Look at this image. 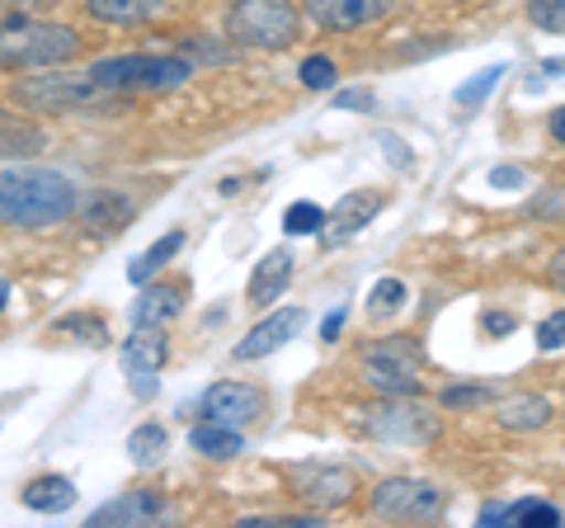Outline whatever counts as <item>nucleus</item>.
<instances>
[{
  "label": "nucleus",
  "mask_w": 565,
  "mask_h": 528,
  "mask_svg": "<svg viewBox=\"0 0 565 528\" xmlns=\"http://www.w3.org/2000/svg\"><path fill=\"white\" fill-rule=\"evenodd\" d=\"M81 208V189L62 170L24 166L0 175V222L6 226H57Z\"/></svg>",
  "instance_id": "nucleus-1"
},
{
  "label": "nucleus",
  "mask_w": 565,
  "mask_h": 528,
  "mask_svg": "<svg viewBox=\"0 0 565 528\" xmlns=\"http://www.w3.org/2000/svg\"><path fill=\"white\" fill-rule=\"evenodd\" d=\"M81 52V33L66 24H39L20 14L10 0H0V66L10 72H39V66H62Z\"/></svg>",
  "instance_id": "nucleus-2"
},
{
  "label": "nucleus",
  "mask_w": 565,
  "mask_h": 528,
  "mask_svg": "<svg viewBox=\"0 0 565 528\" xmlns=\"http://www.w3.org/2000/svg\"><path fill=\"white\" fill-rule=\"evenodd\" d=\"M226 39L255 52H282L302 39V10L292 0H232Z\"/></svg>",
  "instance_id": "nucleus-3"
},
{
  "label": "nucleus",
  "mask_w": 565,
  "mask_h": 528,
  "mask_svg": "<svg viewBox=\"0 0 565 528\" xmlns=\"http://www.w3.org/2000/svg\"><path fill=\"white\" fill-rule=\"evenodd\" d=\"M14 99L33 114H76L95 109V104H114V95L99 91L90 72H52V66H39L33 76L14 81Z\"/></svg>",
  "instance_id": "nucleus-4"
},
{
  "label": "nucleus",
  "mask_w": 565,
  "mask_h": 528,
  "mask_svg": "<svg viewBox=\"0 0 565 528\" xmlns=\"http://www.w3.org/2000/svg\"><path fill=\"white\" fill-rule=\"evenodd\" d=\"M193 66L184 57H161V52H128V57H104L90 66V81L109 95L128 91H174L189 81Z\"/></svg>",
  "instance_id": "nucleus-5"
},
{
  "label": "nucleus",
  "mask_w": 565,
  "mask_h": 528,
  "mask_svg": "<svg viewBox=\"0 0 565 528\" xmlns=\"http://www.w3.org/2000/svg\"><path fill=\"white\" fill-rule=\"evenodd\" d=\"M424 349L411 336H386L363 349V378L382 397H424Z\"/></svg>",
  "instance_id": "nucleus-6"
},
{
  "label": "nucleus",
  "mask_w": 565,
  "mask_h": 528,
  "mask_svg": "<svg viewBox=\"0 0 565 528\" xmlns=\"http://www.w3.org/2000/svg\"><path fill=\"white\" fill-rule=\"evenodd\" d=\"M363 430H367V439H377V444L424 448L438 439V415L429 406H415L411 397H392V401H382L377 411H367Z\"/></svg>",
  "instance_id": "nucleus-7"
},
{
  "label": "nucleus",
  "mask_w": 565,
  "mask_h": 528,
  "mask_svg": "<svg viewBox=\"0 0 565 528\" xmlns=\"http://www.w3.org/2000/svg\"><path fill=\"white\" fill-rule=\"evenodd\" d=\"M373 515L386 524H424L444 515V490L419 477H392L373 490Z\"/></svg>",
  "instance_id": "nucleus-8"
},
{
  "label": "nucleus",
  "mask_w": 565,
  "mask_h": 528,
  "mask_svg": "<svg viewBox=\"0 0 565 528\" xmlns=\"http://www.w3.org/2000/svg\"><path fill=\"white\" fill-rule=\"evenodd\" d=\"M166 359H170V340L161 336V326H137L132 340L122 345V373H128V387L141 401L156 397Z\"/></svg>",
  "instance_id": "nucleus-9"
},
{
  "label": "nucleus",
  "mask_w": 565,
  "mask_h": 528,
  "mask_svg": "<svg viewBox=\"0 0 565 528\" xmlns=\"http://www.w3.org/2000/svg\"><path fill=\"white\" fill-rule=\"evenodd\" d=\"M199 415L212 420V425H255L264 415V392L250 382H212L207 392L199 397Z\"/></svg>",
  "instance_id": "nucleus-10"
},
{
  "label": "nucleus",
  "mask_w": 565,
  "mask_h": 528,
  "mask_svg": "<svg viewBox=\"0 0 565 528\" xmlns=\"http://www.w3.org/2000/svg\"><path fill=\"white\" fill-rule=\"evenodd\" d=\"M386 208V193L382 189H359V193H344L340 203L326 213V222H321V245L326 251H334V245H344V241H353L363 232L367 222H373L377 213Z\"/></svg>",
  "instance_id": "nucleus-11"
},
{
  "label": "nucleus",
  "mask_w": 565,
  "mask_h": 528,
  "mask_svg": "<svg viewBox=\"0 0 565 528\" xmlns=\"http://www.w3.org/2000/svg\"><path fill=\"white\" fill-rule=\"evenodd\" d=\"M307 326V311L302 307H278V311H269L264 321L255 326V330H245V340H236V349H232V359L236 363H255V359H269L274 349H282L288 345L297 330Z\"/></svg>",
  "instance_id": "nucleus-12"
},
{
  "label": "nucleus",
  "mask_w": 565,
  "mask_h": 528,
  "mask_svg": "<svg viewBox=\"0 0 565 528\" xmlns=\"http://www.w3.org/2000/svg\"><path fill=\"white\" fill-rule=\"evenodd\" d=\"M307 20H316L330 33H349V29H367L386 20L396 10V0H302Z\"/></svg>",
  "instance_id": "nucleus-13"
},
{
  "label": "nucleus",
  "mask_w": 565,
  "mask_h": 528,
  "mask_svg": "<svg viewBox=\"0 0 565 528\" xmlns=\"http://www.w3.org/2000/svg\"><path fill=\"white\" fill-rule=\"evenodd\" d=\"M292 490L316 509H334L353 496V472L349 467H302V472H292Z\"/></svg>",
  "instance_id": "nucleus-14"
},
{
  "label": "nucleus",
  "mask_w": 565,
  "mask_h": 528,
  "mask_svg": "<svg viewBox=\"0 0 565 528\" xmlns=\"http://www.w3.org/2000/svg\"><path fill=\"white\" fill-rule=\"evenodd\" d=\"M166 509L170 500L166 496H156V490H132V496H118L109 505H99L90 524L95 528H118V524H161L166 519Z\"/></svg>",
  "instance_id": "nucleus-15"
},
{
  "label": "nucleus",
  "mask_w": 565,
  "mask_h": 528,
  "mask_svg": "<svg viewBox=\"0 0 565 528\" xmlns=\"http://www.w3.org/2000/svg\"><path fill=\"white\" fill-rule=\"evenodd\" d=\"M292 284V251H269L259 264H255V274H250V288H245V297H250L255 307H274L282 293H288Z\"/></svg>",
  "instance_id": "nucleus-16"
},
{
  "label": "nucleus",
  "mask_w": 565,
  "mask_h": 528,
  "mask_svg": "<svg viewBox=\"0 0 565 528\" xmlns=\"http://www.w3.org/2000/svg\"><path fill=\"white\" fill-rule=\"evenodd\" d=\"M184 293L189 284H141V297L132 307V326H170L184 311Z\"/></svg>",
  "instance_id": "nucleus-17"
},
{
  "label": "nucleus",
  "mask_w": 565,
  "mask_h": 528,
  "mask_svg": "<svg viewBox=\"0 0 565 528\" xmlns=\"http://www.w3.org/2000/svg\"><path fill=\"white\" fill-rule=\"evenodd\" d=\"M552 415H556L552 397H542V392H514L500 406V425L514 430V434H533L542 425H552Z\"/></svg>",
  "instance_id": "nucleus-18"
},
{
  "label": "nucleus",
  "mask_w": 565,
  "mask_h": 528,
  "mask_svg": "<svg viewBox=\"0 0 565 528\" xmlns=\"http://www.w3.org/2000/svg\"><path fill=\"white\" fill-rule=\"evenodd\" d=\"M47 147V133L33 118L0 109V156H39Z\"/></svg>",
  "instance_id": "nucleus-19"
},
{
  "label": "nucleus",
  "mask_w": 565,
  "mask_h": 528,
  "mask_svg": "<svg viewBox=\"0 0 565 528\" xmlns=\"http://www.w3.org/2000/svg\"><path fill=\"white\" fill-rule=\"evenodd\" d=\"M20 500L33 515H66L76 505V486H71V477H33Z\"/></svg>",
  "instance_id": "nucleus-20"
},
{
  "label": "nucleus",
  "mask_w": 565,
  "mask_h": 528,
  "mask_svg": "<svg viewBox=\"0 0 565 528\" xmlns=\"http://www.w3.org/2000/svg\"><path fill=\"white\" fill-rule=\"evenodd\" d=\"M128 222H132V199H122V193H114V189H99L95 199L85 203V226L99 232V236H114Z\"/></svg>",
  "instance_id": "nucleus-21"
},
{
  "label": "nucleus",
  "mask_w": 565,
  "mask_h": 528,
  "mask_svg": "<svg viewBox=\"0 0 565 528\" xmlns=\"http://www.w3.org/2000/svg\"><path fill=\"white\" fill-rule=\"evenodd\" d=\"M85 10L104 24H151L166 0H85Z\"/></svg>",
  "instance_id": "nucleus-22"
},
{
  "label": "nucleus",
  "mask_w": 565,
  "mask_h": 528,
  "mask_svg": "<svg viewBox=\"0 0 565 528\" xmlns=\"http://www.w3.org/2000/svg\"><path fill=\"white\" fill-rule=\"evenodd\" d=\"M47 336L66 340V345H104L109 340V326H104V316H95V311H71L47 326Z\"/></svg>",
  "instance_id": "nucleus-23"
},
{
  "label": "nucleus",
  "mask_w": 565,
  "mask_h": 528,
  "mask_svg": "<svg viewBox=\"0 0 565 528\" xmlns=\"http://www.w3.org/2000/svg\"><path fill=\"white\" fill-rule=\"evenodd\" d=\"M180 245H184V232H166L161 241L147 245V251H141V255L128 264V278H132V284H147L151 274H161L166 264H170L174 255H180Z\"/></svg>",
  "instance_id": "nucleus-24"
},
{
  "label": "nucleus",
  "mask_w": 565,
  "mask_h": 528,
  "mask_svg": "<svg viewBox=\"0 0 565 528\" xmlns=\"http://www.w3.org/2000/svg\"><path fill=\"white\" fill-rule=\"evenodd\" d=\"M189 448L203 453V457H236L245 444H241V434L232 425H212V420H203V425L189 434Z\"/></svg>",
  "instance_id": "nucleus-25"
},
{
  "label": "nucleus",
  "mask_w": 565,
  "mask_h": 528,
  "mask_svg": "<svg viewBox=\"0 0 565 528\" xmlns=\"http://www.w3.org/2000/svg\"><path fill=\"white\" fill-rule=\"evenodd\" d=\"M166 444H170V434L161 425H141V430L128 434V457L137 467H156L161 463V453H166Z\"/></svg>",
  "instance_id": "nucleus-26"
},
{
  "label": "nucleus",
  "mask_w": 565,
  "mask_h": 528,
  "mask_svg": "<svg viewBox=\"0 0 565 528\" xmlns=\"http://www.w3.org/2000/svg\"><path fill=\"white\" fill-rule=\"evenodd\" d=\"M504 524H519V528H556V524H561V509L527 496V500L504 505Z\"/></svg>",
  "instance_id": "nucleus-27"
},
{
  "label": "nucleus",
  "mask_w": 565,
  "mask_h": 528,
  "mask_svg": "<svg viewBox=\"0 0 565 528\" xmlns=\"http://www.w3.org/2000/svg\"><path fill=\"white\" fill-rule=\"evenodd\" d=\"M405 307V284L401 278H377L373 293H367V316L373 321H386V316H396Z\"/></svg>",
  "instance_id": "nucleus-28"
},
{
  "label": "nucleus",
  "mask_w": 565,
  "mask_h": 528,
  "mask_svg": "<svg viewBox=\"0 0 565 528\" xmlns=\"http://www.w3.org/2000/svg\"><path fill=\"white\" fill-rule=\"evenodd\" d=\"M500 76H504V66H486V72L481 76H476V81H467V85H457V104H462V109H481V104L490 99V91H494V85H500Z\"/></svg>",
  "instance_id": "nucleus-29"
},
{
  "label": "nucleus",
  "mask_w": 565,
  "mask_h": 528,
  "mask_svg": "<svg viewBox=\"0 0 565 528\" xmlns=\"http://www.w3.org/2000/svg\"><path fill=\"white\" fill-rule=\"evenodd\" d=\"M321 222H326L321 203H292L288 213H282V232L288 236H311V232H321Z\"/></svg>",
  "instance_id": "nucleus-30"
},
{
  "label": "nucleus",
  "mask_w": 565,
  "mask_h": 528,
  "mask_svg": "<svg viewBox=\"0 0 565 528\" xmlns=\"http://www.w3.org/2000/svg\"><path fill=\"white\" fill-rule=\"evenodd\" d=\"M527 20L546 33H565V0H527Z\"/></svg>",
  "instance_id": "nucleus-31"
},
{
  "label": "nucleus",
  "mask_w": 565,
  "mask_h": 528,
  "mask_svg": "<svg viewBox=\"0 0 565 528\" xmlns=\"http://www.w3.org/2000/svg\"><path fill=\"white\" fill-rule=\"evenodd\" d=\"M490 397H494L490 382H471V387H448V392L438 397V401H444L448 411H467V406H486Z\"/></svg>",
  "instance_id": "nucleus-32"
},
{
  "label": "nucleus",
  "mask_w": 565,
  "mask_h": 528,
  "mask_svg": "<svg viewBox=\"0 0 565 528\" xmlns=\"http://www.w3.org/2000/svg\"><path fill=\"white\" fill-rule=\"evenodd\" d=\"M334 81H340V72H334L330 57H307L302 62V85L307 91H334Z\"/></svg>",
  "instance_id": "nucleus-33"
},
{
  "label": "nucleus",
  "mask_w": 565,
  "mask_h": 528,
  "mask_svg": "<svg viewBox=\"0 0 565 528\" xmlns=\"http://www.w3.org/2000/svg\"><path fill=\"white\" fill-rule=\"evenodd\" d=\"M561 345H565V311H552L537 326V349L542 355H552V349H561Z\"/></svg>",
  "instance_id": "nucleus-34"
},
{
  "label": "nucleus",
  "mask_w": 565,
  "mask_h": 528,
  "mask_svg": "<svg viewBox=\"0 0 565 528\" xmlns=\"http://www.w3.org/2000/svg\"><path fill=\"white\" fill-rule=\"evenodd\" d=\"M245 528H321V519H311V515H255V519H245Z\"/></svg>",
  "instance_id": "nucleus-35"
},
{
  "label": "nucleus",
  "mask_w": 565,
  "mask_h": 528,
  "mask_svg": "<svg viewBox=\"0 0 565 528\" xmlns=\"http://www.w3.org/2000/svg\"><path fill=\"white\" fill-rule=\"evenodd\" d=\"M481 330H486L490 340L514 336V330H519V316H514V311H486V316H481Z\"/></svg>",
  "instance_id": "nucleus-36"
},
{
  "label": "nucleus",
  "mask_w": 565,
  "mask_h": 528,
  "mask_svg": "<svg viewBox=\"0 0 565 528\" xmlns=\"http://www.w3.org/2000/svg\"><path fill=\"white\" fill-rule=\"evenodd\" d=\"M523 180H527V175H523L519 166H494V170H490V184H494V189H523Z\"/></svg>",
  "instance_id": "nucleus-37"
},
{
  "label": "nucleus",
  "mask_w": 565,
  "mask_h": 528,
  "mask_svg": "<svg viewBox=\"0 0 565 528\" xmlns=\"http://www.w3.org/2000/svg\"><path fill=\"white\" fill-rule=\"evenodd\" d=\"M363 104H373L367 91H340L334 95V109H363Z\"/></svg>",
  "instance_id": "nucleus-38"
},
{
  "label": "nucleus",
  "mask_w": 565,
  "mask_h": 528,
  "mask_svg": "<svg viewBox=\"0 0 565 528\" xmlns=\"http://www.w3.org/2000/svg\"><path fill=\"white\" fill-rule=\"evenodd\" d=\"M546 278H552V284L565 293V245H561V251H556L552 260H546Z\"/></svg>",
  "instance_id": "nucleus-39"
},
{
  "label": "nucleus",
  "mask_w": 565,
  "mask_h": 528,
  "mask_svg": "<svg viewBox=\"0 0 565 528\" xmlns=\"http://www.w3.org/2000/svg\"><path fill=\"white\" fill-rule=\"evenodd\" d=\"M344 316H349V307H334L330 316H326V326H321V340H334L344 330Z\"/></svg>",
  "instance_id": "nucleus-40"
},
{
  "label": "nucleus",
  "mask_w": 565,
  "mask_h": 528,
  "mask_svg": "<svg viewBox=\"0 0 565 528\" xmlns=\"http://www.w3.org/2000/svg\"><path fill=\"white\" fill-rule=\"evenodd\" d=\"M552 137H556V142L565 147V104H561V109L552 114Z\"/></svg>",
  "instance_id": "nucleus-41"
},
{
  "label": "nucleus",
  "mask_w": 565,
  "mask_h": 528,
  "mask_svg": "<svg viewBox=\"0 0 565 528\" xmlns=\"http://www.w3.org/2000/svg\"><path fill=\"white\" fill-rule=\"evenodd\" d=\"M542 72H546V76H565V57H552V62H542Z\"/></svg>",
  "instance_id": "nucleus-42"
},
{
  "label": "nucleus",
  "mask_w": 565,
  "mask_h": 528,
  "mask_svg": "<svg viewBox=\"0 0 565 528\" xmlns=\"http://www.w3.org/2000/svg\"><path fill=\"white\" fill-rule=\"evenodd\" d=\"M6 303H10V284L0 278V311H6Z\"/></svg>",
  "instance_id": "nucleus-43"
}]
</instances>
